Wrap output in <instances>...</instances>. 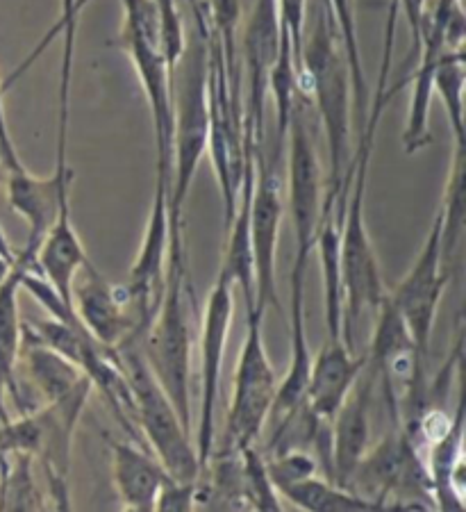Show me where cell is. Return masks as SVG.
Instances as JSON below:
<instances>
[{"label":"cell","instance_id":"1","mask_svg":"<svg viewBox=\"0 0 466 512\" xmlns=\"http://www.w3.org/2000/svg\"><path fill=\"white\" fill-rule=\"evenodd\" d=\"M389 96L376 89V103L366 114L357 153L348 162L351 187L339 219V269H341V342L355 349V330L366 312H376L387 296L382 280L376 246L366 228V178H369L371 153L376 146V132Z\"/></svg>","mask_w":466,"mask_h":512},{"label":"cell","instance_id":"2","mask_svg":"<svg viewBox=\"0 0 466 512\" xmlns=\"http://www.w3.org/2000/svg\"><path fill=\"white\" fill-rule=\"evenodd\" d=\"M301 82L307 85V96L316 105L328 146L330 173L328 192L323 194V208H332L339 217L337 196L348 162H351L353 85L337 26L323 0L312 7L310 26H305L298 85Z\"/></svg>","mask_w":466,"mask_h":512},{"label":"cell","instance_id":"3","mask_svg":"<svg viewBox=\"0 0 466 512\" xmlns=\"http://www.w3.org/2000/svg\"><path fill=\"white\" fill-rule=\"evenodd\" d=\"M191 285L182 230H171L169 264L160 305L139 340L141 355L157 383L176 406L180 419L194 433L191 421Z\"/></svg>","mask_w":466,"mask_h":512},{"label":"cell","instance_id":"4","mask_svg":"<svg viewBox=\"0 0 466 512\" xmlns=\"http://www.w3.org/2000/svg\"><path fill=\"white\" fill-rule=\"evenodd\" d=\"M194 37H187L185 53L176 66L173 78V171H171V228H182V210L189 196V187L210 148V57L203 19L194 7Z\"/></svg>","mask_w":466,"mask_h":512},{"label":"cell","instance_id":"5","mask_svg":"<svg viewBox=\"0 0 466 512\" xmlns=\"http://www.w3.org/2000/svg\"><path fill=\"white\" fill-rule=\"evenodd\" d=\"M123 21L114 44L128 55L144 89L153 121L155 183L169 187L173 171V73L162 46V23L155 0H121Z\"/></svg>","mask_w":466,"mask_h":512},{"label":"cell","instance_id":"6","mask_svg":"<svg viewBox=\"0 0 466 512\" xmlns=\"http://www.w3.org/2000/svg\"><path fill=\"white\" fill-rule=\"evenodd\" d=\"M114 351L119 355V365L130 392L132 421H135L137 431L144 435L148 449L155 453V458L162 462L171 478L196 483L203 465L194 437H191L194 433L185 426L176 406L157 383L153 371L148 369L139 342H126Z\"/></svg>","mask_w":466,"mask_h":512},{"label":"cell","instance_id":"7","mask_svg":"<svg viewBox=\"0 0 466 512\" xmlns=\"http://www.w3.org/2000/svg\"><path fill=\"white\" fill-rule=\"evenodd\" d=\"M264 312L246 305V337L241 342L232 401L226 419L223 444L214 453H235L260 440L278 392V376L264 349Z\"/></svg>","mask_w":466,"mask_h":512},{"label":"cell","instance_id":"8","mask_svg":"<svg viewBox=\"0 0 466 512\" xmlns=\"http://www.w3.org/2000/svg\"><path fill=\"white\" fill-rule=\"evenodd\" d=\"M466 26L462 0H432L423 16L419 41H416V69L412 73V98L410 112L405 119L403 148L407 155H414L432 142L430 135V101H432V78L435 69L448 48H464Z\"/></svg>","mask_w":466,"mask_h":512},{"label":"cell","instance_id":"9","mask_svg":"<svg viewBox=\"0 0 466 512\" xmlns=\"http://www.w3.org/2000/svg\"><path fill=\"white\" fill-rule=\"evenodd\" d=\"M278 162L280 160L273 158L266 164L262 151L257 153L251 205H248V237H251L255 310L260 312H266V308L280 310L278 242L280 224L282 217H285V203H282Z\"/></svg>","mask_w":466,"mask_h":512},{"label":"cell","instance_id":"10","mask_svg":"<svg viewBox=\"0 0 466 512\" xmlns=\"http://www.w3.org/2000/svg\"><path fill=\"white\" fill-rule=\"evenodd\" d=\"M451 283V271L444 262V246H441V210H437L435 221L428 230L426 239L412 269L405 278L387 292L391 303L401 312L412 342L423 360L428 355V344L435 328L441 299H444L446 285Z\"/></svg>","mask_w":466,"mask_h":512},{"label":"cell","instance_id":"11","mask_svg":"<svg viewBox=\"0 0 466 512\" xmlns=\"http://www.w3.org/2000/svg\"><path fill=\"white\" fill-rule=\"evenodd\" d=\"M287 176H289V214L294 224V239L298 255H310L314 251L316 228L321 219L323 183L321 164L316 155L314 137L307 121L305 103L294 101V110L287 128Z\"/></svg>","mask_w":466,"mask_h":512},{"label":"cell","instance_id":"12","mask_svg":"<svg viewBox=\"0 0 466 512\" xmlns=\"http://www.w3.org/2000/svg\"><path fill=\"white\" fill-rule=\"evenodd\" d=\"M235 285L219 271L216 285L207 296L201 321V408H198L196 451L205 467L214 453V410L219 399L223 358L228 349V335L235 315Z\"/></svg>","mask_w":466,"mask_h":512},{"label":"cell","instance_id":"13","mask_svg":"<svg viewBox=\"0 0 466 512\" xmlns=\"http://www.w3.org/2000/svg\"><path fill=\"white\" fill-rule=\"evenodd\" d=\"M171 249V208H169V187L155 183L151 212H148L144 239H141L139 253L128 271V280L123 283L128 301L135 310L139 330L151 324L157 305H160L164 280H166V264H169Z\"/></svg>","mask_w":466,"mask_h":512},{"label":"cell","instance_id":"14","mask_svg":"<svg viewBox=\"0 0 466 512\" xmlns=\"http://www.w3.org/2000/svg\"><path fill=\"white\" fill-rule=\"evenodd\" d=\"M71 299L80 324L105 349H119L121 344L141 340L139 321L126 289L110 283L91 260L73 280Z\"/></svg>","mask_w":466,"mask_h":512},{"label":"cell","instance_id":"15","mask_svg":"<svg viewBox=\"0 0 466 512\" xmlns=\"http://www.w3.org/2000/svg\"><path fill=\"white\" fill-rule=\"evenodd\" d=\"M282 28L276 0H255L248 12L241 51L248 76V110L244 112L246 135L255 146H262L264 137V107L269 96V80L273 64L278 60L282 44Z\"/></svg>","mask_w":466,"mask_h":512},{"label":"cell","instance_id":"16","mask_svg":"<svg viewBox=\"0 0 466 512\" xmlns=\"http://www.w3.org/2000/svg\"><path fill=\"white\" fill-rule=\"evenodd\" d=\"M7 198L10 208L26 219L30 228L28 244L23 246L19 255L35 262L37 249L41 239L48 233V228L55 224L60 212L71 208V187H73V171L69 164H55L51 176L41 178L30 173L28 169L5 173Z\"/></svg>","mask_w":466,"mask_h":512},{"label":"cell","instance_id":"17","mask_svg":"<svg viewBox=\"0 0 466 512\" xmlns=\"http://www.w3.org/2000/svg\"><path fill=\"white\" fill-rule=\"evenodd\" d=\"M378 378L364 367L351 394L341 403L330 421V478L332 483L346 487L355 467L360 465L371 442V406L373 387Z\"/></svg>","mask_w":466,"mask_h":512},{"label":"cell","instance_id":"18","mask_svg":"<svg viewBox=\"0 0 466 512\" xmlns=\"http://www.w3.org/2000/svg\"><path fill=\"white\" fill-rule=\"evenodd\" d=\"M364 367L366 353L355 355L341 340H328L316 358H312L303 403L319 419L332 421Z\"/></svg>","mask_w":466,"mask_h":512},{"label":"cell","instance_id":"19","mask_svg":"<svg viewBox=\"0 0 466 512\" xmlns=\"http://www.w3.org/2000/svg\"><path fill=\"white\" fill-rule=\"evenodd\" d=\"M110 447L112 483L123 508L132 512H153L157 497L169 483V472L146 447H137L135 440H114L105 433Z\"/></svg>","mask_w":466,"mask_h":512},{"label":"cell","instance_id":"20","mask_svg":"<svg viewBox=\"0 0 466 512\" xmlns=\"http://www.w3.org/2000/svg\"><path fill=\"white\" fill-rule=\"evenodd\" d=\"M35 269L26 260L16 258L12 271L0 283V421L10 419L5 410V396H12L23 412V392L19 385V353L23 344V319L19 310L23 271Z\"/></svg>","mask_w":466,"mask_h":512},{"label":"cell","instance_id":"21","mask_svg":"<svg viewBox=\"0 0 466 512\" xmlns=\"http://www.w3.org/2000/svg\"><path fill=\"white\" fill-rule=\"evenodd\" d=\"M87 251L85 244L80 242V235L76 226H73L71 208L60 212L55 224L48 228V233L41 239L35 269L48 280L57 294L62 296L66 303L73 305L71 289L73 280H76L78 271L87 264Z\"/></svg>","mask_w":466,"mask_h":512},{"label":"cell","instance_id":"22","mask_svg":"<svg viewBox=\"0 0 466 512\" xmlns=\"http://www.w3.org/2000/svg\"><path fill=\"white\" fill-rule=\"evenodd\" d=\"M19 367L26 374L28 383L35 387L37 396L44 403L60 401L71 392H76L78 387L85 383H91L82 371L48 346L39 344L35 340L23 337L21 353H19Z\"/></svg>","mask_w":466,"mask_h":512},{"label":"cell","instance_id":"23","mask_svg":"<svg viewBox=\"0 0 466 512\" xmlns=\"http://www.w3.org/2000/svg\"><path fill=\"white\" fill-rule=\"evenodd\" d=\"M314 249L319 251L323 289H326L328 340H341V269H339V219L335 210L321 208Z\"/></svg>","mask_w":466,"mask_h":512},{"label":"cell","instance_id":"24","mask_svg":"<svg viewBox=\"0 0 466 512\" xmlns=\"http://www.w3.org/2000/svg\"><path fill=\"white\" fill-rule=\"evenodd\" d=\"M278 497H285L291 506L310 512H353V510H376L371 501L362 499L346 487L332 483L326 476H310L305 481L282 487Z\"/></svg>","mask_w":466,"mask_h":512},{"label":"cell","instance_id":"25","mask_svg":"<svg viewBox=\"0 0 466 512\" xmlns=\"http://www.w3.org/2000/svg\"><path fill=\"white\" fill-rule=\"evenodd\" d=\"M198 12L203 16L205 30L221 48L223 64L230 71V76L239 78V28L246 16V0H203L196 3Z\"/></svg>","mask_w":466,"mask_h":512},{"label":"cell","instance_id":"26","mask_svg":"<svg viewBox=\"0 0 466 512\" xmlns=\"http://www.w3.org/2000/svg\"><path fill=\"white\" fill-rule=\"evenodd\" d=\"M328 12L335 21L341 48H344L348 69H351V85H353V103L360 112L362 123L369 114V85H366L364 62L360 53V41H357V23H355V0H323Z\"/></svg>","mask_w":466,"mask_h":512},{"label":"cell","instance_id":"27","mask_svg":"<svg viewBox=\"0 0 466 512\" xmlns=\"http://www.w3.org/2000/svg\"><path fill=\"white\" fill-rule=\"evenodd\" d=\"M464 82V48H448L435 69L432 92L444 101L455 144H464Z\"/></svg>","mask_w":466,"mask_h":512},{"label":"cell","instance_id":"28","mask_svg":"<svg viewBox=\"0 0 466 512\" xmlns=\"http://www.w3.org/2000/svg\"><path fill=\"white\" fill-rule=\"evenodd\" d=\"M266 474L271 478L273 490L280 492L282 487L294 485L298 481L319 474V462L312 451L305 449H291L285 453H276V456H264Z\"/></svg>","mask_w":466,"mask_h":512},{"label":"cell","instance_id":"29","mask_svg":"<svg viewBox=\"0 0 466 512\" xmlns=\"http://www.w3.org/2000/svg\"><path fill=\"white\" fill-rule=\"evenodd\" d=\"M71 10H73V0H60V14H57V21L53 23V28L48 30L44 37L39 39V44L35 46V51H32L19 66H16V69L10 73V76H7L5 80H0V85H3V92H7V89L14 87L16 82H19L23 76H26V73L30 71V66L37 64L39 57L44 55L46 48L51 46L57 37H76L78 19H73Z\"/></svg>","mask_w":466,"mask_h":512},{"label":"cell","instance_id":"30","mask_svg":"<svg viewBox=\"0 0 466 512\" xmlns=\"http://www.w3.org/2000/svg\"><path fill=\"white\" fill-rule=\"evenodd\" d=\"M280 23L291 41V51H294L296 62V78L301 71V51H303V37L307 26V0H276Z\"/></svg>","mask_w":466,"mask_h":512},{"label":"cell","instance_id":"31","mask_svg":"<svg viewBox=\"0 0 466 512\" xmlns=\"http://www.w3.org/2000/svg\"><path fill=\"white\" fill-rule=\"evenodd\" d=\"M196 483H185L176 481V478H169V483L164 485V490L157 497L155 510H194L196 508Z\"/></svg>","mask_w":466,"mask_h":512},{"label":"cell","instance_id":"32","mask_svg":"<svg viewBox=\"0 0 466 512\" xmlns=\"http://www.w3.org/2000/svg\"><path fill=\"white\" fill-rule=\"evenodd\" d=\"M3 98H5V92H3V85H0V164H3L5 173H12V171L26 169V164L21 162L19 151H16V146H14L10 126H7Z\"/></svg>","mask_w":466,"mask_h":512},{"label":"cell","instance_id":"33","mask_svg":"<svg viewBox=\"0 0 466 512\" xmlns=\"http://www.w3.org/2000/svg\"><path fill=\"white\" fill-rule=\"evenodd\" d=\"M12 260H7L5 255H0V283H3V280L7 278V274H10L12 271Z\"/></svg>","mask_w":466,"mask_h":512},{"label":"cell","instance_id":"34","mask_svg":"<svg viewBox=\"0 0 466 512\" xmlns=\"http://www.w3.org/2000/svg\"><path fill=\"white\" fill-rule=\"evenodd\" d=\"M89 3H91V0H73V10H71L73 19L80 21V14H82V10H85Z\"/></svg>","mask_w":466,"mask_h":512}]
</instances>
